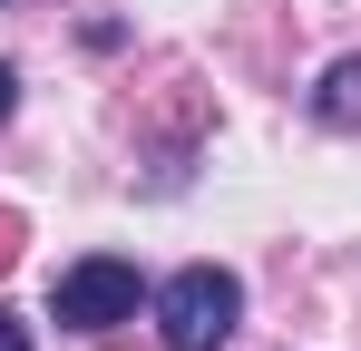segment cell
Instances as JSON below:
<instances>
[{
	"label": "cell",
	"mask_w": 361,
	"mask_h": 351,
	"mask_svg": "<svg viewBox=\"0 0 361 351\" xmlns=\"http://www.w3.org/2000/svg\"><path fill=\"white\" fill-rule=\"evenodd\" d=\"M137 264H118V254H78L59 283H49V312H59L68 332H118V322H137Z\"/></svg>",
	"instance_id": "7a4b0ae2"
},
{
	"label": "cell",
	"mask_w": 361,
	"mask_h": 351,
	"mask_svg": "<svg viewBox=\"0 0 361 351\" xmlns=\"http://www.w3.org/2000/svg\"><path fill=\"white\" fill-rule=\"evenodd\" d=\"M235 322H244V283L225 264H185V273L157 283V332H166V351H225Z\"/></svg>",
	"instance_id": "6da1fadb"
},
{
	"label": "cell",
	"mask_w": 361,
	"mask_h": 351,
	"mask_svg": "<svg viewBox=\"0 0 361 351\" xmlns=\"http://www.w3.org/2000/svg\"><path fill=\"white\" fill-rule=\"evenodd\" d=\"M312 117H322V127H361V58H332V68H322Z\"/></svg>",
	"instance_id": "3957f363"
},
{
	"label": "cell",
	"mask_w": 361,
	"mask_h": 351,
	"mask_svg": "<svg viewBox=\"0 0 361 351\" xmlns=\"http://www.w3.org/2000/svg\"><path fill=\"white\" fill-rule=\"evenodd\" d=\"M10 108H20V68L0 58V127H10Z\"/></svg>",
	"instance_id": "277c9868"
},
{
	"label": "cell",
	"mask_w": 361,
	"mask_h": 351,
	"mask_svg": "<svg viewBox=\"0 0 361 351\" xmlns=\"http://www.w3.org/2000/svg\"><path fill=\"white\" fill-rule=\"evenodd\" d=\"M10 254H20V225H10V215H0V264H10Z\"/></svg>",
	"instance_id": "8992f818"
},
{
	"label": "cell",
	"mask_w": 361,
	"mask_h": 351,
	"mask_svg": "<svg viewBox=\"0 0 361 351\" xmlns=\"http://www.w3.org/2000/svg\"><path fill=\"white\" fill-rule=\"evenodd\" d=\"M0 351H30V332H20V312H0Z\"/></svg>",
	"instance_id": "5b68a950"
}]
</instances>
